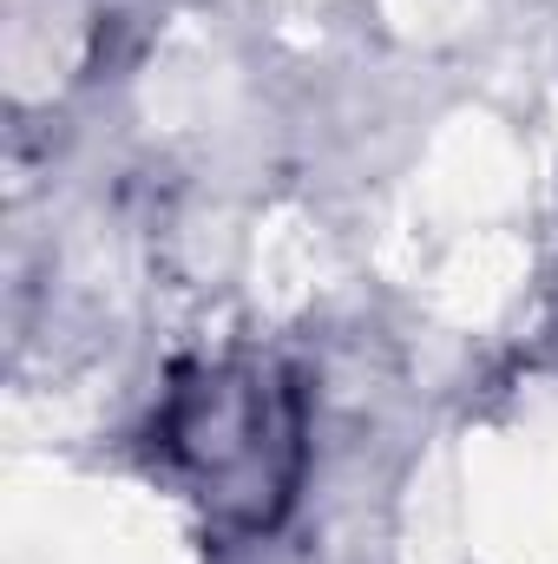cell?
<instances>
[{
	"label": "cell",
	"instance_id": "obj_1",
	"mask_svg": "<svg viewBox=\"0 0 558 564\" xmlns=\"http://www.w3.org/2000/svg\"><path fill=\"white\" fill-rule=\"evenodd\" d=\"M158 453L217 525H277L302 466L296 381L270 361H217L178 375L158 414Z\"/></svg>",
	"mask_w": 558,
	"mask_h": 564
}]
</instances>
